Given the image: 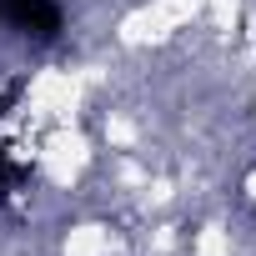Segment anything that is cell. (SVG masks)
Returning a JSON list of instances; mask_svg holds the SVG:
<instances>
[{
    "label": "cell",
    "mask_w": 256,
    "mask_h": 256,
    "mask_svg": "<svg viewBox=\"0 0 256 256\" xmlns=\"http://www.w3.org/2000/svg\"><path fill=\"white\" fill-rule=\"evenodd\" d=\"M16 96H20V80H10V86H6V90H0V116H6V106H10V100H16Z\"/></svg>",
    "instance_id": "obj_3"
},
{
    "label": "cell",
    "mask_w": 256,
    "mask_h": 256,
    "mask_svg": "<svg viewBox=\"0 0 256 256\" xmlns=\"http://www.w3.org/2000/svg\"><path fill=\"white\" fill-rule=\"evenodd\" d=\"M0 16L16 30L36 36V40H56L60 36V6L56 0H0Z\"/></svg>",
    "instance_id": "obj_1"
},
{
    "label": "cell",
    "mask_w": 256,
    "mask_h": 256,
    "mask_svg": "<svg viewBox=\"0 0 256 256\" xmlns=\"http://www.w3.org/2000/svg\"><path fill=\"white\" fill-rule=\"evenodd\" d=\"M30 171H20V166H10V156H6V146H0V191H6L10 181H26Z\"/></svg>",
    "instance_id": "obj_2"
}]
</instances>
